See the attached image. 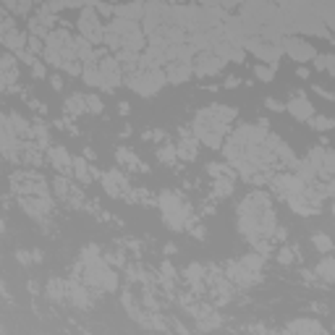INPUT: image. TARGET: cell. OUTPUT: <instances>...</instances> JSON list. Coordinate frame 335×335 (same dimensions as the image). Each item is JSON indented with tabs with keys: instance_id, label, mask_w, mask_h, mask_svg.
<instances>
[{
	"instance_id": "obj_37",
	"label": "cell",
	"mask_w": 335,
	"mask_h": 335,
	"mask_svg": "<svg viewBox=\"0 0 335 335\" xmlns=\"http://www.w3.org/2000/svg\"><path fill=\"white\" fill-rule=\"evenodd\" d=\"M29 47H32V52H40V50H42V42H40V37H29Z\"/></svg>"
},
{
	"instance_id": "obj_5",
	"label": "cell",
	"mask_w": 335,
	"mask_h": 335,
	"mask_svg": "<svg viewBox=\"0 0 335 335\" xmlns=\"http://www.w3.org/2000/svg\"><path fill=\"white\" fill-rule=\"evenodd\" d=\"M102 186L107 189V194L110 197H121V189H126L128 191V181H126V176L118 171V168H113V171H107V173H102Z\"/></svg>"
},
{
	"instance_id": "obj_21",
	"label": "cell",
	"mask_w": 335,
	"mask_h": 335,
	"mask_svg": "<svg viewBox=\"0 0 335 335\" xmlns=\"http://www.w3.org/2000/svg\"><path fill=\"white\" fill-rule=\"evenodd\" d=\"M317 272H322V277H327V281H335V262H332V259H325V262H320Z\"/></svg>"
},
{
	"instance_id": "obj_34",
	"label": "cell",
	"mask_w": 335,
	"mask_h": 335,
	"mask_svg": "<svg viewBox=\"0 0 335 335\" xmlns=\"http://www.w3.org/2000/svg\"><path fill=\"white\" fill-rule=\"evenodd\" d=\"M238 84H241V79H238V76H228L226 81H222V87H226V89H236Z\"/></svg>"
},
{
	"instance_id": "obj_8",
	"label": "cell",
	"mask_w": 335,
	"mask_h": 335,
	"mask_svg": "<svg viewBox=\"0 0 335 335\" xmlns=\"http://www.w3.org/2000/svg\"><path fill=\"white\" fill-rule=\"evenodd\" d=\"M47 155H50V162H52V168L58 173H68L73 168V160L66 152V147H47Z\"/></svg>"
},
{
	"instance_id": "obj_23",
	"label": "cell",
	"mask_w": 335,
	"mask_h": 335,
	"mask_svg": "<svg viewBox=\"0 0 335 335\" xmlns=\"http://www.w3.org/2000/svg\"><path fill=\"white\" fill-rule=\"evenodd\" d=\"M186 277H189L191 283H199V281H202V267H199V265L186 267Z\"/></svg>"
},
{
	"instance_id": "obj_20",
	"label": "cell",
	"mask_w": 335,
	"mask_h": 335,
	"mask_svg": "<svg viewBox=\"0 0 335 335\" xmlns=\"http://www.w3.org/2000/svg\"><path fill=\"white\" fill-rule=\"evenodd\" d=\"M254 76H257L259 81H272L275 68H272V66H265V63H257V66H254Z\"/></svg>"
},
{
	"instance_id": "obj_6",
	"label": "cell",
	"mask_w": 335,
	"mask_h": 335,
	"mask_svg": "<svg viewBox=\"0 0 335 335\" xmlns=\"http://www.w3.org/2000/svg\"><path fill=\"white\" fill-rule=\"evenodd\" d=\"M286 110H288L293 118H299V121H309V118L314 116V105L306 100L304 95H296V97L286 105Z\"/></svg>"
},
{
	"instance_id": "obj_25",
	"label": "cell",
	"mask_w": 335,
	"mask_h": 335,
	"mask_svg": "<svg viewBox=\"0 0 335 335\" xmlns=\"http://www.w3.org/2000/svg\"><path fill=\"white\" fill-rule=\"evenodd\" d=\"M265 105H267V110H272V113H283V110H286V105L281 100H275V97H267Z\"/></svg>"
},
{
	"instance_id": "obj_17",
	"label": "cell",
	"mask_w": 335,
	"mask_h": 335,
	"mask_svg": "<svg viewBox=\"0 0 335 335\" xmlns=\"http://www.w3.org/2000/svg\"><path fill=\"white\" fill-rule=\"evenodd\" d=\"M306 123H309L314 131H327V128H332V118H327V116H312L309 121H306Z\"/></svg>"
},
{
	"instance_id": "obj_28",
	"label": "cell",
	"mask_w": 335,
	"mask_h": 335,
	"mask_svg": "<svg viewBox=\"0 0 335 335\" xmlns=\"http://www.w3.org/2000/svg\"><path fill=\"white\" fill-rule=\"evenodd\" d=\"M322 171H327V173H335V152H325Z\"/></svg>"
},
{
	"instance_id": "obj_27",
	"label": "cell",
	"mask_w": 335,
	"mask_h": 335,
	"mask_svg": "<svg viewBox=\"0 0 335 335\" xmlns=\"http://www.w3.org/2000/svg\"><path fill=\"white\" fill-rule=\"evenodd\" d=\"M226 29H228V34H241L244 32V24H241V18H231L226 24Z\"/></svg>"
},
{
	"instance_id": "obj_16",
	"label": "cell",
	"mask_w": 335,
	"mask_h": 335,
	"mask_svg": "<svg viewBox=\"0 0 335 335\" xmlns=\"http://www.w3.org/2000/svg\"><path fill=\"white\" fill-rule=\"evenodd\" d=\"M66 110L68 113H84V110H87V97H81V95H76V97H71L68 102H66Z\"/></svg>"
},
{
	"instance_id": "obj_22",
	"label": "cell",
	"mask_w": 335,
	"mask_h": 335,
	"mask_svg": "<svg viewBox=\"0 0 335 335\" xmlns=\"http://www.w3.org/2000/svg\"><path fill=\"white\" fill-rule=\"evenodd\" d=\"M178 155H181L183 160H194V157H197V142H186V144H181V147H178Z\"/></svg>"
},
{
	"instance_id": "obj_30",
	"label": "cell",
	"mask_w": 335,
	"mask_h": 335,
	"mask_svg": "<svg viewBox=\"0 0 335 335\" xmlns=\"http://www.w3.org/2000/svg\"><path fill=\"white\" fill-rule=\"evenodd\" d=\"M327 66H330L327 55H317V58H314V68H317V71H327Z\"/></svg>"
},
{
	"instance_id": "obj_15",
	"label": "cell",
	"mask_w": 335,
	"mask_h": 335,
	"mask_svg": "<svg viewBox=\"0 0 335 335\" xmlns=\"http://www.w3.org/2000/svg\"><path fill=\"white\" fill-rule=\"evenodd\" d=\"M73 173H76V178H79V181H84V183H89V181H92L89 165L84 162V157H76V160H73Z\"/></svg>"
},
{
	"instance_id": "obj_39",
	"label": "cell",
	"mask_w": 335,
	"mask_h": 335,
	"mask_svg": "<svg viewBox=\"0 0 335 335\" xmlns=\"http://www.w3.org/2000/svg\"><path fill=\"white\" fill-rule=\"evenodd\" d=\"M118 110H121L123 116H128V102H121V105H118Z\"/></svg>"
},
{
	"instance_id": "obj_13",
	"label": "cell",
	"mask_w": 335,
	"mask_h": 335,
	"mask_svg": "<svg viewBox=\"0 0 335 335\" xmlns=\"http://www.w3.org/2000/svg\"><path fill=\"white\" fill-rule=\"evenodd\" d=\"M81 79H84V84H89V87H102V71H100L95 63L84 66V71H81Z\"/></svg>"
},
{
	"instance_id": "obj_19",
	"label": "cell",
	"mask_w": 335,
	"mask_h": 335,
	"mask_svg": "<svg viewBox=\"0 0 335 335\" xmlns=\"http://www.w3.org/2000/svg\"><path fill=\"white\" fill-rule=\"evenodd\" d=\"M312 244H314V246L322 251V254H327V251H332V241H330L325 233H314V236H312Z\"/></svg>"
},
{
	"instance_id": "obj_36",
	"label": "cell",
	"mask_w": 335,
	"mask_h": 335,
	"mask_svg": "<svg viewBox=\"0 0 335 335\" xmlns=\"http://www.w3.org/2000/svg\"><path fill=\"white\" fill-rule=\"evenodd\" d=\"M50 84H52V89H55V92H61V89H63V79H61V76H52Z\"/></svg>"
},
{
	"instance_id": "obj_14",
	"label": "cell",
	"mask_w": 335,
	"mask_h": 335,
	"mask_svg": "<svg viewBox=\"0 0 335 335\" xmlns=\"http://www.w3.org/2000/svg\"><path fill=\"white\" fill-rule=\"evenodd\" d=\"M116 157H118V162H123V165H126V162H128V165H134V171H147V168L142 165V160H139L134 152H128V150H118V152H116Z\"/></svg>"
},
{
	"instance_id": "obj_29",
	"label": "cell",
	"mask_w": 335,
	"mask_h": 335,
	"mask_svg": "<svg viewBox=\"0 0 335 335\" xmlns=\"http://www.w3.org/2000/svg\"><path fill=\"white\" fill-rule=\"evenodd\" d=\"M87 107L92 110V113H102V102H100V97H97V95H89V97H87Z\"/></svg>"
},
{
	"instance_id": "obj_40",
	"label": "cell",
	"mask_w": 335,
	"mask_h": 335,
	"mask_svg": "<svg viewBox=\"0 0 335 335\" xmlns=\"http://www.w3.org/2000/svg\"><path fill=\"white\" fill-rule=\"evenodd\" d=\"M327 71L335 76V55H332V58H330V66H327Z\"/></svg>"
},
{
	"instance_id": "obj_9",
	"label": "cell",
	"mask_w": 335,
	"mask_h": 335,
	"mask_svg": "<svg viewBox=\"0 0 335 335\" xmlns=\"http://www.w3.org/2000/svg\"><path fill=\"white\" fill-rule=\"evenodd\" d=\"M189 76H191V68H189L186 61H173V63L165 66V79L171 84H183Z\"/></svg>"
},
{
	"instance_id": "obj_31",
	"label": "cell",
	"mask_w": 335,
	"mask_h": 335,
	"mask_svg": "<svg viewBox=\"0 0 335 335\" xmlns=\"http://www.w3.org/2000/svg\"><path fill=\"white\" fill-rule=\"evenodd\" d=\"M68 181H63V178H58V181H55V191H58L61 194V197H68Z\"/></svg>"
},
{
	"instance_id": "obj_2",
	"label": "cell",
	"mask_w": 335,
	"mask_h": 335,
	"mask_svg": "<svg viewBox=\"0 0 335 335\" xmlns=\"http://www.w3.org/2000/svg\"><path fill=\"white\" fill-rule=\"evenodd\" d=\"M79 32L87 37L92 45H97V42L105 40V32H102V26H100V21H97V8L84 6V11H81V16H79Z\"/></svg>"
},
{
	"instance_id": "obj_12",
	"label": "cell",
	"mask_w": 335,
	"mask_h": 335,
	"mask_svg": "<svg viewBox=\"0 0 335 335\" xmlns=\"http://www.w3.org/2000/svg\"><path fill=\"white\" fill-rule=\"evenodd\" d=\"M26 34H21V32H8V34H3V45L8 47V50H13L16 55H21L24 52V47H26Z\"/></svg>"
},
{
	"instance_id": "obj_38",
	"label": "cell",
	"mask_w": 335,
	"mask_h": 335,
	"mask_svg": "<svg viewBox=\"0 0 335 335\" xmlns=\"http://www.w3.org/2000/svg\"><path fill=\"white\" fill-rule=\"evenodd\" d=\"M296 73H299V79H306V76H309V68H299Z\"/></svg>"
},
{
	"instance_id": "obj_24",
	"label": "cell",
	"mask_w": 335,
	"mask_h": 335,
	"mask_svg": "<svg viewBox=\"0 0 335 335\" xmlns=\"http://www.w3.org/2000/svg\"><path fill=\"white\" fill-rule=\"evenodd\" d=\"M241 265H244V267H249V270H251V267L259 270V267H262V259H259V257H254V254H246V257L241 259Z\"/></svg>"
},
{
	"instance_id": "obj_26",
	"label": "cell",
	"mask_w": 335,
	"mask_h": 335,
	"mask_svg": "<svg viewBox=\"0 0 335 335\" xmlns=\"http://www.w3.org/2000/svg\"><path fill=\"white\" fill-rule=\"evenodd\" d=\"M34 136L40 139L42 147H50V144H47V128H45L42 123H34Z\"/></svg>"
},
{
	"instance_id": "obj_18",
	"label": "cell",
	"mask_w": 335,
	"mask_h": 335,
	"mask_svg": "<svg viewBox=\"0 0 335 335\" xmlns=\"http://www.w3.org/2000/svg\"><path fill=\"white\" fill-rule=\"evenodd\" d=\"M306 160H309L317 171H322V162H325V150L322 147H312L309 150V155H306Z\"/></svg>"
},
{
	"instance_id": "obj_32",
	"label": "cell",
	"mask_w": 335,
	"mask_h": 335,
	"mask_svg": "<svg viewBox=\"0 0 335 335\" xmlns=\"http://www.w3.org/2000/svg\"><path fill=\"white\" fill-rule=\"evenodd\" d=\"M157 157H160L162 162H173V160H176V152H173L171 147H168V150H160V152H157Z\"/></svg>"
},
{
	"instance_id": "obj_10",
	"label": "cell",
	"mask_w": 335,
	"mask_h": 335,
	"mask_svg": "<svg viewBox=\"0 0 335 335\" xmlns=\"http://www.w3.org/2000/svg\"><path fill=\"white\" fill-rule=\"evenodd\" d=\"M147 11H144V3L142 0H134V3H121V6H116V16L118 18H128V21H136L139 16H144Z\"/></svg>"
},
{
	"instance_id": "obj_3",
	"label": "cell",
	"mask_w": 335,
	"mask_h": 335,
	"mask_svg": "<svg viewBox=\"0 0 335 335\" xmlns=\"http://www.w3.org/2000/svg\"><path fill=\"white\" fill-rule=\"evenodd\" d=\"M281 47H283L286 55H291L296 63H306V61H314V58H317V50H314L309 42L299 40V37H288V40H283Z\"/></svg>"
},
{
	"instance_id": "obj_4",
	"label": "cell",
	"mask_w": 335,
	"mask_h": 335,
	"mask_svg": "<svg viewBox=\"0 0 335 335\" xmlns=\"http://www.w3.org/2000/svg\"><path fill=\"white\" fill-rule=\"evenodd\" d=\"M100 71H102V89L113 92L118 84H121V68H118V63H116L113 58H105V61L100 63Z\"/></svg>"
},
{
	"instance_id": "obj_35",
	"label": "cell",
	"mask_w": 335,
	"mask_h": 335,
	"mask_svg": "<svg viewBox=\"0 0 335 335\" xmlns=\"http://www.w3.org/2000/svg\"><path fill=\"white\" fill-rule=\"evenodd\" d=\"M32 76H34V79H45V66H42V63H34V66H32Z\"/></svg>"
},
{
	"instance_id": "obj_33",
	"label": "cell",
	"mask_w": 335,
	"mask_h": 335,
	"mask_svg": "<svg viewBox=\"0 0 335 335\" xmlns=\"http://www.w3.org/2000/svg\"><path fill=\"white\" fill-rule=\"evenodd\" d=\"M95 8H97V13H102V16H113V13H116V6H107V3H97Z\"/></svg>"
},
{
	"instance_id": "obj_1",
	"label": "cell",
	"mask_w": 335,
	"mask_h": 335,
	"mask_svg": "<svg viewBox=\"0 0 335 335\" xmlns=\"http://www.w3.org/2000/svg\"><path fill=\"white\" fill-rule=\"evenodd\" d=\"M165 81H168L165 73H162L160 68H155V71H150V73H134V76H128V87H131L136 95H142V97H152V95H157V92L162 89Z\"/></svg>"
},
{
	"instance_id": "obj_42",
	"label": "cell",
	"mask_w": 335,
	"mask_h": 335,
	"mask_svg": "<svg viewBox=\"0 0 335 335\" xmlns=\"http://www.w3.org/2000/svg\"><path fill=\"white\" fill-rule=\"evenodd\" d=\"M168 3H181V0H168Z\"/></svg>"
},
{
	"instance_id": "obj_41",
	"label": "cell",
	"mask_w": 335,
	"mask_h": 335,
	"mask_svg": "<svg viewBox=\"0 0 335 335\" xmlns=\"http://www.w3.org/2000/svg\"><path fill=\"white\" fill-rule=\"evenodd\" d=\"M332 32H335V21H332ZM332 42H335V34H332Z\"/></svg>"
},
{
	"instance_id": "obj_11",
	"label": "cell",
	"mask_w": 335,
	"mask_h": 335,
	"mask_svg": "<svg viewBox=\"0 0 335 335\" xmlns=\"http://www.w3.org/2000/svg\"><path fill=\"white\" fill-rule=\"evenodd\" d=\"M197 63H199V66H197V73H199V76H207V73H217L226 61L217 58V55H199Z\"/></svg>"
},
{
	"instance_id": "obj_7",
	"label": "cell",
	"mask_w": 335,
	"mask_h": 335,
	"mask_svg": "<svg viewBox=\"0 0 335 335\" xmlns=\"http://www.w3.org/2000/svg\"><path fill=\"white\" fill-rule=\"evenodd\" d=\"M251 52H254L262 63H270V66L275 68L277 61H281V55H283V47H281V45H262V40H259L257 47L251 50Z\"/></svg>"
}]
</instances>
